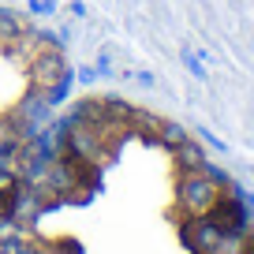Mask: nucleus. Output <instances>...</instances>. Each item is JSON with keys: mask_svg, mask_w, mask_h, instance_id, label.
I'll return each mask as SVG.
<instances>
[{"mask_svg": "<svg viewBox=\"0 0 254 254\" xmlns=\"http://www.w3.org/2000/svg\"><path fill=\"white\" fill-rule=\"evenodd\" d=\"M224 194V183L209 172L206 165L202 168H187L183 172V183H180V202H183V213L190 217H206L209 206Z\"/></svg>", "mask_w": 254, "mask_h": 254, "instance_id": "obj_1", "label": "nucleus"}, {"mask_svg": "<svg viewBox=\"0 0 254 254\" xmlns=\"http://www.w3.org/2000/svg\"><path fill=\"white\" fill-rule=\"evenodd\" d=\"M64 86H67V60L56 45H49L38 60H30V90L41 101H53Z\"/></svg>", "mask_w": 254, "mask_h": 254, "instance_id": "obj_2", "label": "nucleus"}, {"mask_svg": "<svg viewBox=\"0 0 254 254\" xmlns=\"http://www.w3.org/2000/svg\"><path fill=\"white\" fill-rule=\"evenodd\" d=\"M206 221L213 224L221 236H243V228H247V213H243V202L232 194V190H224L221 198L209 206V213H206Z\"/></svg>", "mask_w": 254, "mask_h": 254, "instance_id": "obj_3", "label": "nucleus"}, {"mask_svg": "<svg viewBox=\"0 0 254 254\" xmlns=\"http://www.w3.org/2000/svg\"><path fill=\"white\" fill-rule=\"evenodd\" d=\"M19 202H23V180L0 168V221H11L19 213Z\"/></svg>", "mask_w": 254, "mask_h": 254, "instance_id": "obj_4", "label": "nucleus"}, {"mask_svg": "<svg viewBox=\"0 0 254 254\" xmlns=\"http://www.w3.org/2000/svg\"><path fill=\"white\" fill-rule=\"evenodd\" d=\"M172 153L180 157V165H183V168H202V165H206V157H202L198 146L190 142V135L183 138V142H176V146H172Z\"/></svg>", "mask_w": 254, "mask_h": 254, "instance_id": "obj_5", "label": "nucleus"}, {"mask_svg": "<svg viewBox=\"0 0 254 254\" xmlns=\"http://www.w3.org/2000/svg\"><path fill=\"white\" fill-rule=\"evenodd\" d=\"M0 254H26V247H23V243H19V239H15V236H8V239L0 236Z\"/></svg>", "mask_w": 254, "mask_h": 254, "instance_id": "obj_6", "label": "nucleus"}]
</instances>
